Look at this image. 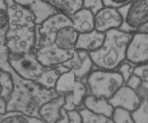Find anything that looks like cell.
Instances as JSON below:
<instances>
[{
    "label": "cell",
    "instance_id": "1",
    "mask_svg": "<svg viewBox=\"0 0 148 123\" xmlns=\"http://www.w3.org/2000/svg\"><path fill=\"white\" fill-rule=\"evenodd\" d=\"M9 50L0 46V70L12 75L14 88L8 101L7 111H19L30 117L40 119L39 111L43 104L58 97L55 89H47L36 82L25 80L18 75L8 61Z\"/></svg>",
    "mask_w": 148,
    "mask_h": 123
},
{
    "label": "cell",
    "instance_id": "2",
    "mask_svg": "<svg viewBox=\"0 0 148 123\" xmlns=\"http://www.w3.org/2000/svg\"><path fill=\"white\" fill-rule=\"evenodd\" d=\"M5 2L10 23L6 46L10 54L19 55L34 52L36 25L34 14L14 0H5Z\"/></svg>",
    "mask_w": 148,
    "mask_h": 123
},
{
    "label": "cell",
    "instance_id": "3",
    "mask_svg": "<svg viewBox=\"0 0 148 123\" xmlns=\"http://www.w3.org/2000/svg\"><path fill=\"white\" fill-rule=\"evenodd\" d=\"M132 38V33L119 29H111L107 31L100 49L89 53L94 69L117 70L118 67L126 59V50Z\"/></svg>",
    "mask_w": 148,
    "mask_h": 123
},
{
    "label": "cell",
    "instance_id": "4",
    "mask_svg": "<svg viewBox=\"0 0 148 123\" xmlns=\"http://www.w3.org/2000/svg\"><path fill=\"white\" fill-rule=\"evenodd\" d=\"M87 95L109 100L116 91L124 85L121 75L116 70L93 69L86 77Z\"/></svg>",
    "mask_w": 148,
    "mask_h": 123
},
{
    "label": "cell",
    "instance_id": "5",
    "mask_svg": "<svg viewBox=\"0 0 148 123\" xmlns=\"http://www.w3.org/2000/svg\"><path fill=\"white\" fill-rule=\"evenodd\" d=\"M55 90L58 95L64 96L63 108L67 111L82 107L88 94L86 81L78 79L71 70L61 75L57 81Z\"/></svg>",
    "mask_w": 148,
    "mask_h": 123
},
{
    "label": "cell",
    "instance_id": "6",
    "mask_svg": "<svg viewBox=\"0 0 148 123\" xmlns=\"http://www.w3.org/2000/svg\"><path fill=\"white\" fill-rule=\"evenodd\" d=\"M118 10L123 18L119 30L132 34L148 33V0H132Z\"/></svg>",
    "mask_w": 148,
    "mask_h": 123
},
{
    "label": "cell",
    "instance_id": "7",
    "mask_svg": "<svg viewBox=\"0 0 148 123\" xmlns=\"http://www.w3.org/2000/svg\"><path fill=\"white\" fill-rule=\"evenodd\" d=\"M68 25H73L71 18L60 12L49 17L41 25H36V42L34 51L54 44L58 31Z\"/></svg>",
    "mask_w": 148,
    "mask_h": 123
},
{
    "label": "cell",
    "instance_id": "8",
    "mask_svg": "<svg viewBox=\"0 0 148 123\" xmlns=\"http://www.w3.org/2000/svg\"><path fill=\"white\" fill-rule=\"evenodd\" d=\"M8 61L18 75L25 80L35 82L47 68L39 63L34 52L19 55L9 53Z\"/></svg>",
    "mask_w": 148,
    "mask_h": 123
},
{
    "label": "cell",
    "instance_id": "9",
    "mask_svg": "<svg viewBox=\"0 0 148 123\" xmlns=\"http://www.w3.org/2000/svg\"><path fill=\"white\" fill-rule=\"evenodd\" d=\"M126 60L135 66L148 63V33L132 34L126 50Z\"/></svg>",
    "mask_w": 148,
    "mask_h": 123
},
{
    "label": "cell",
    "instance_id": "10",
    "mask_svg": "<svg viewBox=\"0 0 148 123\" xmlns=\"http://www.w3.org/2000/svg\"><path fill=\"white\" fill-rule=\"evenodd\" d=\"M73 51H65L56 45H49L34 51L39 63L45 67H55L62 65L73 56Z\"/></svg>",
    "mask_w": 148,
    "mask_h": 123
},
{
    "label": "cell",
    "instance_id": "11",
    "mask_svg": "<svg viewBox=\"0 0 148 123\" xmlns=\"http://www.w3.org/2000/svg\"><path fill=\"white\" fill-rule=\"evenodd\" d=\"M62 65L72 71L79 80H86V77L93 70L94 64L90 54L84 50L75 49L73 56Z\"/></svg>",
    "mask_w": 148,
    "mask_h": 123
},
{
    "label": "cell",
    "instance_id": "12",
    "mask_svg": "<svg viewBox=\"0 0 148 123\" xmlns=\"http://www.w3.org/2000/svg\"><path fill=\"white\" fill-rule=\"evenodd\" d=\"M108 101L114 108H122L132 112L139 107L142 102V97L137 91L124 84Z\"/></svg>",
    "mask_w": 148,
    "mask_h": 123
},
{
    "label": "cell",
    "instance_id": "13",
    "mask_svg": "<svg viewBox=\"0 0 148 123\" xmlns=\"http://www.w3.org/2000/svg\"><path fill=\"white\" fill-rule=\"evenodd\" d=\"M123 22L121 14L117 8L104 7L95 15V29L106 33L111 29H119Z\"/></svg>",
    "mask_w": 148,
    "mask_h": 123
},
{
    "label": "cell",
    "instance_id": "14",
    "mask_svg": "<svg viewBox=\"0 0 148 123\" xmlns=\"http://www.w3.org/2000/svg\"><path fill=\"white\" fill-rule=\"evenodd\" d=\"M105 39V33L94 30L89 33H79L76 49L84 50L89 53L95 52L101 48Z\"/></svg>",
    "mask_w": 148,
    "mask_h": 123
},
{
    "label": "cell",
    "instance_id": "15",
    "mask_svg": "<svg viewBox=\"0 0 148 123\" xmlns=\"http://www.w3.org/2000/svg\"><path fill=\"white\" fill-rule=\"evenodd\" d=\"M65 104L63 96H58L49 100L39 109V114L41 120L46 123H57L61 117V109Z\"/></svg>",
    "mask_w": 148,
    "mask_h": 123
},
{
    "label": "cell",
    "instance_id": "16",
    "mask_svg": "<svg viewBox=\"0 0 148 123\" xmlns=\"http://www.w3.org/2000/svg\"><path fill=\"white\" fill-rule=\"evenodd\" d=\"M79 35L73 25L61 28L57 33L55 44L62 50L73 51L76 49Z\"/></svg>",
    "mask_w": 148,
    "mask_h": 123
},
{
    "label": "cell",
    "instance_id": "17",
    "mask_svg": "<svg viewBox=\"0 0 148 123\" xmlns=\"http://www.w3.org/2000/svg\"><path fill=\"white\" fill-rule=\"evenodd\" d=\"M70 18L73 27L79 33H89L95 30V15L85 8L79 10Z\"/></svg>",
    "mask_w": 148,
    "mask_h": 123
},
{
    "label": "cell",
    "instance_id": "18",
    "mask_svg": "<svg viewBox=\"0 0 148 123\" xmlns=\"http://www.w3.org/2000/svg\"><path fill=\"white\" fill-rule=\"evenodd\" d=\"M82 107L95 114H102L111 118L113 117L115 109L108 99L104 98H97L92 95L86 96L84 100Z\"/></svg>",
    "mask_w": 148,
    "mask_h": 123
},
{
    "label": "cell",
    "instance_id": "19",
    "mask_svg": "<svg viewBox=\"0 0 148 123\" xmlns=\"http://www.w3.org/2000/svg\"><path fill=\"white\" fill-rule=\"evenodd\" d=\"M68 71L69 70L62 65L55 67H47L36 82L47 89H55L57 81L61 75Z\"/></svg>",
    "mask_w": 148,
    "mask_h": 123
},
{
    "label": "cell",
    "instance_id": "20",
    "mask_svg": "<svg viewBox=\"0 0 148 123\" xmlns=\"http://www.w3.org/2000/svg\"><path fill=\"white\" fill-rule=\"evenodd\" d=\"M53 7L58 12L68 18L83 8V0H44Z\"/></svg>",
    "mask_w": 148,
    "mask_h": 123
},
{
    "label": "cell",
    "instance_id": "21",
    "mask_svg": "<svg viewBox=\"0 0 148 123\" xmlns=\"http://www.w3.org/2000/svg\"><path fill=\"white\" fill-rule=\"evenodd\" d=\"M28 9L32 12L35 17L36 25H41L49 17L58 13L53 7L44 0H39Z\"/></svg>",
    "mask_w": 148,
    "mask_h": 123
},
{
    "label": "cell",
    "instance_id": "22",
    "mask_svg": "<svg viewBox=\"0 0 148 123\" xmlns=\"http://www.w3.org/2000/svg\"><path fill=\"white\" fill-rule=\"evenodd\" d=\"M0 123H46L37 117H30L19 111H7L0 114Z\"/></svg>",
    "mask_w": 148,
    "mask_h": 123
},
{
    "label": "cell",
    "instance_id": "23",
    "mask_svg": "<svg viewBox=\"0 0 148 123\" xmlns=\"http://www.w3.org/2000/svg\"><path fill=\"white\" fill-rule=\"evenodd\" d=\"M0 86L2 88L0 96L8 101L14 88L13 80L10 73L0 70Z\"/></svg>",
    "mask_w": 148,
    "mask_h": 123
},
{
    "label": "cell",
    "instance_id": "24",
    "mask_svg": "<svg viewBox=\"0 0 148 123\" xmlns=\"http://www.w3.org/2000/svg\"><path fill=\"white\" fill-rule=\"evenodd\" d=\"M83 118L84 123H115L113 118L102 114H95L84 107L77 109Z\"/></svg>",
    "mask_w": 148,
    "mask_h": 123
},
{
    "label": "cell",
    "instance_id": "25",
    "mask_svg": "<svg viewBox=\"0 0 148 123\" xmlns=\"http://www.w3.org/2000/svg\"><path fill=\"white\" fill-rule=\"evenodd\" d=\"M134 74L139 76L142 80V86L137 92L141 97H148V63L136 66Z\"/></svg>",
    "mask_w": 148,
    "mask_h": 123
},
{
    "label": "cell",
    "instance_id": "26",
    "mask_svg": "<svg viewBox=\"0 0 148 123\" xmlns=\"http://www.w3.org/2000/svg\"><path fill=\"white\" fill-rule=\"evenodd\" d=\"M132 116L135 123H148V97H142V102Z\"/></svg>",
    "mask_w": 148,
    "mask_h": 123
},
{
    "label": "cell",
    "instance_id": "27",
    "mask_svg": "<svg viewBox=\"0 0 148 123\" xmlns=\"http://www.w3.org/2000/svg\"><path fill=\"white\" fill-rule=\"evenodd\" d=\"M9 25L8 12L5 10L0 9V46H6V36Z\"/></svg>",
    "mask_w": 148,
    "mask_h": 123
},
{
    "label": "cell",
    "instance_id": "28",
    "mask_svg": "<svg viewBox=\"0 0 148 123\" xmlns=\"http://www.w3.org/2000/svg\"><path fill=\"white\" fill-rule=\"evenodd\" d=\"M112 118L115 123H135L132 112L122 108H115Z\"/></svg>",
    "mask_w": 148,
    "mask_h": 123
},
{
    "label": "cell",
    "instance_id": "29",
    "mask_svg": "<svg viewBox=\"0 0 148 123\" xmlns=\"http://www.w3.org/2000/svg\"><path fill=\"white\" fill-rule=\"evenodd\" d=\"M136 66L132 65L127 60L123 61V63L118 67L116 71L119 72L123 77V80H124V83H126L128 80V79L134 73V70ZM125 84V83H124Z\"/></svg>",
    "mask_w": 148,
    "mask_h": 123
},
{
    "label": "cell",
    "instance_id": "30",
    "mask_svg": "<svg viewBox=\"0 0 148 123\" xmlns=\"http://www.w3.org/2000/svg\"><path fill=\"white\" fill-rule=\"evenodd\" d=\"M102 0H83V8L90 11L94 15L104 7Z\"/></svg>",
    "mask_w": 148,
    "mask_h": 123
},
{
    "label": "cell",
    "instance_id": "31",
    "mask_svg": "<svg viewBox=\"0 0 148 123\" xmlns=\"http://www.w3.org/2000/svg\"><path fill=\"white\" fill-rule=\"evenodd\" d=\"M125 85L129 86V88H132L133 90L138 91L139 89L140 88L141 86H142V80H141L140 77L139 76L133 73L132 75L125 83Z\"/></svg>",
    "mask_w": 148,
    "mask_h": 123
},
{
    "label": "cell",
    "instance_id": "32",
    "mask_svg": "<svg viewBox=\"0 0 148 123\" xmlns=\"http://www.w3.org/2000/svg\"><path fill=\"white\" fill-rule=\"evenodd\" d=\"M132 1V0H102L105 7H110L117 9L127 5Z\"/></svg>",
    "mask_w": 148,
    "mask_h": 123
},
{
    "label": "cell",
    "instance_id": "33",
    "mask_svg": "<svg viewBox=\"0 0 148 123\" xmlns=\"http://www.w3.org/2000/svg\"><path fill=\"white\" fill-rule=\"evenodd\" d=\"M69 123H84L82 114L77 109L68 111Z\"/></svg>",
    "mask_w": 148,
    "mask_h": 123
},
{
    "label": "cell",
    "instance_id": "34",
    "mask_svg": "<svg viewBox=\"0 0 148 123\" xmlns=\"http://www.w3.org/2000/svg\"><path fill=\"white\" fill-rule=\"evenodd\" d=\"M61 117L58 120L57 123H69V118H68V111L62 107L61 109Z\"/></svg>",
    "mask_w": 148,
    "mask_h": 123
},
{
    "label": "cell",
    "instance_id": "35",
    "mask_svg": "<svg viewBox=\"0 0 148 123\" xmlns=\"http://www.w3.org/2000/svg\"><path fill=\"white\" fill-rule=\"evenodd\" d=\"M14 1L18 5H22V6L25 7L27 8H29L31 5L35 4L39 0H14Z\"/></svg>",
    "mask_w": 148,
    "mask_h": 123
},
{
    "label": "cell",
    "instance_id": "36",
    "mask_svg": "<svg viewBox=\"0 0 148 123\" xmlns=\"http://www.w3.org/2000/svg\"><path fill=\"white\" fill-rule=\"evenodd\" d=\"M8 101L4 98L0 96V114H4L7 112Z\"/></svg>",
    "mask_w": 148,
    "mask_h": 123
},
{
    "label": "cell",
    "instance_id": "37",
    "mask_svg": "<svg viewBox=\"0 0 148 123\" xmlns=\"http://www.w3.org/2000/svg\"><path fill=\"white\" fill-rule=\"evenodd\" d=\"M0 9L7 10V5L5 0H0Z\"/></svg>",
    "mask_w": 148,
    "mask_h": 123
},
{
    "label": "cell",
    "instance_id": "38",
    "mask_svg": "<svg viewBox=\"0 0 148 123\" xmlns=\"http://www.w3.org/2000/svg\"><path fill=\"white\" fill-rule=\"evenodd\" d=\"M1 91H2V88H1V86H0V95H1Z\"/></svg>",
    "mask_w": 148,
    "mask_h": 123
}]
</instances>
